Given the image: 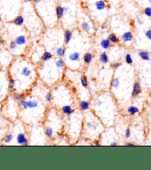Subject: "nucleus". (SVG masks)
Returning <instances> with one entry per match:
<instances>
[{"label": "nucleus", "instance_id": "obj_1", "mask_svg": "<svg viewBox=\"0 0 151 170\" xmlns=\"http://www.w3.org/2000/svg\"><path fill=\"white\" fill-rule=\"evenodd\" d=\"M104 130V126L98 117L92 112L85 113L83 121V135L86 138L96 141Z\"/></svg>", "mask_w": 151, "mask_h": 170}, {"label": "nucleus", "instance_id": "obj_2", "mask_svg": "<svg viewBox=\"0 0 151 170\" xmlns=\"http://www.w3.org/2000/svg\"><path fill=\"white\" fill-rule=\"evenodd\" d=\"M60 111L63 115H64L67 117H70L72 115V114L75 112V109L72 107V105H63L61 107Z\"/></svg>", "mask_w": 151, "mask_h": 170}, {"label": "nucleus", "instance_id": "obj_3", "mask_svg": "<svg viewBox=\"0 0 151 170\" xmlns=\"http://www.w3.org/2000/svg\"><path fill=\"white\" fill-rule=\"evenodd\" d=\"M17 143L21 146H27L28 144V138L24 132H19L16 136Z\"/></svg>", "mask_w": 151, "mask_h": 170}, {"label": "nucleus", "instance_id": "obj_4", "mask_svg": "<svg viewBox=\"0 0 151 170\" xmlns=\"http://www.w3.org/2000/svg\"><path fill=\"white\" fill-rule=\"evenodd\" d=\"M133 39H134V36L131 31L125 32L121 36V41L125 44L131 42Z\"/></svg>", "mask_w": 151, "mask_h": 170}, {"label": "nucleus", "instance_id": "obj_5", "mask_svg": "<svg viewBox=\"0 0 151 170\" xmlns=\"http://www.w3.org/2000/svg\"><path fill=\"white\" fill-rule=\"evenodd\" d=\"M20 75L25 78H30L33 75V70L31 68H30L28 66H25L21 69L20 71Z\"/></svg>", "mask_w": 151, "mask_h": 170}, {"label": "nucleus", "instance_id": "obj_6", "mask_svg": "<svg viewBox=\"0 0 151 170\" xmlns=\"http://www.w3.org/2000/svg\"><path fill=\"white\" fill-rule=\"evenodd\" d=\"M90 103L89 101H80L78 103V107H79V109L80 110L82 111V112H87V111L89 110L90 109Z\"/></svg>", "mask_w": 151, "mask_h": 170}, {"label": "nucleus", "instance_id": "obj_7", "mask_svg": "<svg viewBox=\"0 0 151 170\" xmlns=\"http://www.w3.org/2000/svg\"><path fill=\"white\" fill-rule=\"evenodd\" d=\"M141 85L139 82H135L133 86V89H132V92H131V96L133 98H136L139 93H141Z\"/></svg>", "mask_w": 151, "mask_h": 170}, {"label": "nucleus", "instance_id": "obj_8", "mask_svg": "<svg viewBox=\"0 0 151 170\" xmlns=\"http://www.w3.org/2000/svg\"><path fill=\"white\" fill-rule=\"evenodd\" d=\"M14 41L16 43L18 46H23V45L26 44L27 39L25 35H19L15 38Z\"/></svg>", "mask_w": 151, "mask_h": 170}, {"label": "nucleus", "instance_id": "obj_9", "mask_svg": "<svg viewBox=\"0 0 151 170\" xmlns=\"http://www.w3.org/2000/svg\"><path fill=\"white\" fill-rule=\"evenodd\" d=\"M94 7L97 10L102 11L106 8V3L104 0H97L94 2Z\"/></svg>", "mask_w": 151, "mask_h": 170}, {"label": "nucleus", "instance_id": "obj_10", "mask_svg": "<svg viewBox=\"0 0 151 170\" xmlns=\"http://www.w3.org/2000/svg\"><path fill=\"white\" fill-rule=\"evenodd\" d=\"M25 17L22 15H18L16 17L14 18V19L12 21L13 24H14L16 26H22L25 23Z\"/></svg>", "mask_w": 151, "mask_h": 170}, {"label": "nucleus", "instance_id": "obj_11", "mask_svg": "<svg viewBox=\"0 0 151 170\" xmlns=\"http://www.w3.org/2000/svg\"><path fill=\"white\" fill-rule=\"evenodd\" d=\"M44 134H45V135L47 136L48 138L52 139L54 137V135H55L54 129L52 128L51 127H49V126H46L44 127Z\"/></svg>", "mask_w": 151, "mask_h": 170}, {"label": "nucleus", "instance_id": "obj_12", "mask_svg": "<svg viewBox=\"0 0 151 170\" xmlns=\"http://www.w3.org/2000/svg\"><path fill=\"white\" fill-rule=\"evenodd\" d=\"M100 61L102 64H106L109 62V57L107 52L103 51L100 54Z\"/></svg>", "mask_w": 151, "mask_h": 170}, {"label": "nucleus", "instance_id": "obj_13", "mask_svg": "<svg viewBox=\"0 0 151 170\" xmlns=\"http://www.w3.org/2000/svg\"><path fill=\"white\" fill-rule=\"evenodd\" d=\"M93 58H94V55L92 53H90V52H87L84 54L83 60V62L85 64H89L92 61Z\"/></svg>", "mask_w": 151, "mask_h": 170}, {"label": "nucleus", "instance_id": "obj_14", "mask_svg": "<svg viewBox=\"0 0 151 170\" xmlns=\"http://www.w3.org/2000/svg\"><path fill=\"white\" fill-rule=\"evenodd\" d=\"M72 39V32L69 29H67L64 32V43L65 44H69Z\"/></svg>", "mask_w": 151, "mask_h": 170}, {"label": "nucleus", "instance_id": "obj_15", "mask_svg": "<svg viewBox=\"0 0 151 170\" xmlns=\"http://www.w3.org/2000/svg\"><path fill=\"white\" fill-rule=\"evenodd\" d=\"M55 15L58 19H61L64 16V12H63V8L61 5H57L55 7Z\"/></svg>", "mask_w": 151, "mask_h": 170}, {"label": "nucleus", "instance_id": "obj_16", "mask_svg": "<svg viewBox=\"0 0 151 170\" xmlns=\"http://www.w3.org/2000/svg\"><path fill=\"white\" fill-rule=\"evenodd\" d=\"M100 45L102 49L109 50L111 46V43L109 39H102L100 41Z\"/></svg>", "mask_w": 151, "mask_h": 170}, {"label": "nucleus", "instance_id": "obj_17", "mask_svg": "<svg viewBox=\"0 0 151 170\" xmlns=\"http://www.w3.org/2000/svg\"><path fill=\"white\" fill-rule=\"evenodd\" d=\"M69 59L71 61H79L80 59V53L73 52L69 55Z\"/></svg>", "mask_w": 151, "mask_h": 170}, {"label": "nucleus", "instance_id": "obj_18", "mask_svg": "<svg viewBox=\"0 0 151 170\" xmlns=\"http://www.w3.org/2000/svg\"><path fill=\"white\" fill-rule=\"evenodd\" d=\"M52 57H53V54L51 52H50V51H45L42 54L41 57V60L42 61L46 62L47 61H50V59H52Z\"/></svg>", "mask_w": 151, "mask_h": 170}, {"label": "nucleus", "instance_id": "obj_19", "mask_svg": "<svg viewBox=\"0 0 151 170\" xmlns=\"http://www.w3.org/2000/svg\"><path fill=\"white\" fill-rule=\"evenodd\" d=\"M55 55L58 56L59 58H63L66 55V48L64 47H59L55 49Z\"/></svg>", "mask_w": 151, "mask_h": 170}, {"label": "nucleus", "instance_id": "obj_20", "mask_svg": "<svg viewBox=\"0 0 151 170\" xmlns=\"http://www.w3.org/2000/svg\"><path fill=\"white\" fill-rule=\"evenodd\" d=\"M55 64L58 69H63L65 67L66 63H65V61L62 58H57L55 59Z\"/></svg>", "mask_w": 151, "mask_h": 170}, {"label": "nucleus", "instance_id": "obj_21", "mask_svg": "<svg viewBox=\"0 0 151 170\" xmlns=\"http://www.w3.org/2000/svg\"><path fill=\"white\" fill-rule=\"evenodd\" d=\"M127 113H128L130 115L134 116V115H136L137 113L139 112V109L138 107H135V106H130V107L127 108Z\"/></svg>", "mask_w": 151, "mask_h": 170}, {"label": "nucleus", "instance_id": "obj_22", "mask_svg": "<svg viewBox=\"0 0 151 170\" xmlns=\"http://www.w3.org/2000/svg\"><path fill=\"white\" fill-rule=\"evenodd\" d=\"M108 39H109V41L111 42V43L114 44H119V41H120V40H119V38L117 36L115 33H110L109 35Z\"/></svg>", "mask_w": 151, "mask_h": 170}, {"label": "nucleus", "instance_id": "obj_23", "mask_svg": "<svg viewBox=\"0 0 151 170\" xmlns=\"http://www.w3.org/2000/svg\"><path fill=\"white\" fill-rule=\"evenodd\" d=\"M139 56L144 61H149V60L150 59V55H149V53L147 52V51H144V50H141L139 52Z\"/></svg>", "mask_w": 151, "mask_h": 170}, {"label": "nucleus", "instance_id": "obj_24", "mask_svg": "<svg viewBox=\"0 0 151 170\" xmlns=\"http://www.w3.org/2000/svg\"><path fill=\"white\" fill-rule=\"evenodd\" d=\"M16 81L13 78H10L8 80V89L10 91H13L16 89Z\"/></svg>", "mask_w": 151, "mask_h": 170}, {"label": "nucleus", "instance_id": "obj_25", "mask_svg": "<svg viewBox=\"0 0 151 170\" xmlns=\"http://www.w3.org/2000/svg\"><path fill=\"white\" fill-rule=\"evenodd\" d=\"M80 84L81 85L85 87V88H87L89 87V80L87 78V77L85 75H82L80 78Z\"/></svg>", "mask_w": 151, "mask_h": 170}, {"label": "nucleus", "instance_id": "obj_26", "mask_svg": "<svg viewBox=\"0 0 151 170\" xmlns=\"http://www.w3.org/2000/svg\"><path fill=\"white\" fill-rule=\"evenodd\" d=\"M111 87H112L113 88L117 89L118 87H119V85H120V81H119V78L114 77V78L111 79Z\"/></svg>", "mask_w": 151, "mask_h": 170}, {"label": "nucleus", "instance_id": "obj_27", "mask_svg": "<svg viewBox=\"0 0 151 170\" xmlns=\"http://www.w3.org/2000/svg\"><path fill=\"white\" fill-rule=\"evenodd\" d=\"M13 138H14V135H13V133L10 132V133L8 134L5 137L3 142H4V144H10V143L13 140Z\"/></svg>", "mask_w": 151, "mask_h": 170}, {"label": "nucleus", "instance_id": "obj_28", "mask_svg": "<svg viewBox=\"0 0 151 170\" xmlns=\"http://www.w3.org/2000/svg\"><path fill=\"white\" fill-rule=\"evenodd\" d=\"M12 98H13V99L15 101L18 102L19 101H21L22 98H24V95L20 93H18V92H15L13 94Z\"/></svg>", "mask_w": 151, "mask_h": 170}, {"label": "nucleus", "instance_id": "obj_29", "mask_svg": "<svg viewBox=\"0 0 151 170\" xmlns=\"http://www.w3.org/2000/svg\"><path fill=\"white\" fill-rule=\"evenodd\" d=\"M81 28L85 32H89L91 30V29H92V25L88 22H83L81 24Z\"/></svg>", "mask_w": 151, "mask_h": 170}, {"label": "nucleus", "instance_id": "obj_30", "mask_svg": "<svg viewBox=\"0 0 151 170\" xmlns=\"http://www.w3.org/2000/svg\"><path fill=\"white\" fill-rule=\"evenodd\" d=\"M18 46L17 45V44L15 42L14 40L11 41L10 42V44H9V49H10V50L14 52V51H16L18 49Z\"/></svg>", "mask_w": 151, "mask_h": 170}, {"label": "nucleus", "instance_id": "obj_31", "mask_svg": "<svg viewBox=\"0 0 151 170\" xmlns=\"http://www.w3.org/2000/svg\"><path fill=\"white\" fill-rule=\"evenodd\" d=\"M44 99L47 103H52V101H53V96L50 92H47V93H45Z\"/></svg>", "mask_w": 151, "mask_h": 170}, {"label": "nucleus", "instance_id": "obj_32", "mask_svg": "<svg viewBox=\"0 0 151 170\" xmlns=\"http://www.w3.org/2000/svg\"><path fill=\"white\" fill-rule=\"evenodd\" d=\"M125 59L126 63L130 64V65H131L134 63L133 58H132V56H131V55L130 53H126L125 56Z\"/></svg>", "mask_w": 151, "mask_h": 170}, {"label": "nucleus", "instance_id": "obj_33", "mask_svg": "<svg viewBox=\"0 0 151 170\" xmlns=\"http://www.w3.org/2000/svg\"><path fill=\"white\" fill-rule=\"evenodd\" d=\"M144 13L148 17H151V8L150 7H147L144 10Z\"/></svg>", "mask_w": 151, "mask_h": 170}, {"label": "nucleus", "instance_id": "obj_34", "mask_svg": "<svg viewBox=\"0 0 151 170\" xmlns=\"http://www.w3.org/2000/svg\"><path fill=\"white\" fill-rule=\"evenodd\" d=\"M120 66H121V63H119V62H114V64H112L111 67H112L113 70H118L119 68L120 67Z\"/></svg>", "mask_w": 151, "mask_h": 170}, {"label": "nucleus", "instance_id": "obj_35", "mask_svg": "<svg viewBox=\"0 0 151 170\" xmlns=\"http://www.w3.org/2000/svg\"><path fill=\"white\" fill-rule=\"evenodd\" d=\"M58 137L59 139L63 140V139L66 138V134L63 132V131H60V132H58Z\"/></svg>", "mask_w": 151, "mask_h": 170}, {"label": "nucleus", "instance_id": "obj_36", "mask_svg": "<svg viewBox=\"0 0 151 170\" xmlns=\"http://www.w3.org/2000/svg\"><path fill=\"white\" fill-rule=\"evenodd\" d=\"M131 129H130V128L127 127L125 129V138L127 139H128L131 137Z\"/></svg>", "mask_w": 151, "mask_h": 170}, {"label": "nucleus", "instance_id": "obj_37", "mask_svg": "<svg viewBox=\"0 0 151 170\" xmlns=\"http://www.w3.org/2000/svg\"><path fill=\"white\" fill-rule=\"evenodd\" d=\"M145 36H146V37H147L148 39L151 40V29L148 30L147 31L145 32Z\"/></svg>", "mask_w": 151, "mask_h": 170}, {"label": "nucleus", "instance_id": "obj_38", "mask_svg": "<svg viewBox=\"0 0 151 170\" xmlns=\"http://www.w3.org/2000/svg\"><path fill=\"white\" fill-rule=\"evenodd\" d=\"M100 28L102 30H107V28H108V25L105 22V23H102V25L100 26Z\"/></svg>", "mask_w": 151, "mask_h": 170}, {"label": "nucleus", "instance_id": "obj_39", "mask_svg": "<svg viewBox=\"0 0 151 170\" xmlns=\"http://www.w3.org/2000/svg\"><path fill=\"white\" fill-rule=\"evenodd\" d=\"M94 144H95V146H102L101 141H100L99 139L96 140V141H94Z\"/></svg>", "mask_w": 151, "mask_h": 170}, {"label": "nucleus", "instance_id": "obj_40", "mask_svg": "<svg viewBox=\"0 0 151 170\" xmlns=\"http://www.w3.org/2000/svg\"><path fill=\"white\" fill-rule=\"evenodd\" d=\"M109 145L110 146H118L119 144H118L116 141H113L112 142H111V143H110Z\"/></svg>", "mask_w": 151, "mask_h": 170}, {"label": "nucleus", "instance_id": "obj_41", "mask_svg": "<svg viewBox=\"0 0 151 170\" xmlns=\"http://www.w3.org/2000/svg\"><path fill=\"white\" fill-rule=\"evenodd\" d=\"M63 12H64V15H65V14H67L68 12H69V8H68L67 6H63Z\"/></svg>", "mask_w": 151, "mask_h": 170}, {"label": "nucleus", "instance_id": "obj_42", "mask_svg": "<svg viewBox=\"0 0 151 170\" xmlns=\"http://www.w3.org/2000/svg\"><path fill=\"white\" fill-rule=\"evenodd\" d=\"M43 0H33V2H34V4L37 5V4H40L41 2H42Z\"/></svg>", "mask_w": 151, "mask_h": 170}, {"label": "nucleus", "instance_id": "obj_43", "mask_svg": "<svg viewBox=\"0 0 151 170\" xmlns=\"http://www.w3.org/2000/svg\"><path fill=\"white\" fill-rule=\"evenodd\" d=\"M137 22H138V23H139V25H142L143 24V21L141 19H137Z\"/></svg>", "mask_w": 151, "mask_h": 170}, {"label": "nucleus", "instance_id": "obj_44", "mask_svg": "<svg viewBox=\"0 0 151 170\" xmlns=\"http://www.w3.org/2000/svg\"><path fill=\"white\" fill-rule=\"evenodd\" d=\"M125 146H134V144H131V143H126Z\"/></svg>", "mask_w": 151, "mask_h": 170}, {"label": "nucleus", "instance_id": "obj_45", "mask_svg": "<svg viewBox=\"0 0 151 170\" xmlns=\"http://www.w3.org/2000/svg\"><path fill=\"white\" fill-rule=\"evenodd\" d=\"M2 42H3V40H2V36L0 35V44H2Z\"/></svg>", "mask_w": 151, "mask_h": 170}, {"label": "nucleus", "instance_id": "obj_46", "mask_svg": "<svg viewBox=\"0 0 151 170\" xmlns=\"http://www.w3.org/2000/svg\"><path fill=\"white\" fill-rule=\"evenodd\" d=\"M2 22H3V19H2V16L1 14H0V23Z\"/></svg>", "mask_w": 151, "mask_h": 170}, {"label": "nucleus", "instance_id": "obj_47", "mask_svg": "<svg viewBox=\"0 0 151 170\" xmlns=\"http://www.w3.org/2000/svg\"><path fill=\"white\" fill-rule=\"evenodd\" d=\"M25 2H33V0H25Z\"/></svg>", "mask_w": 151, "mask_h": 170}, {"label": "nucleus", "instance_id": "obj_48", "mask_svg": "<svg viewBox=\"0 0 151 170\" xmlns=\"http://www.w3.org/2000/svg\"><path fill=\"white\" fill-rule=\"evenodd\" d=\"M149 1H150V3H151V0H149Z\"/></svg>", "mask_w": 151, "mask_h": 170}, {"label": "nucleus", "instance_id": "obj_49", "mask_svg": "<svg viewBox=\"0 0 151 170\" xmlns=\"http://www.w3.org/2000/svg\"><path fill=\"white\" fill-rule=\"evenodd\" d=\"M0 52H1V47H0Z\"/></svg>", "mask_w": 151, "mask_h": 170}]
</instances>
